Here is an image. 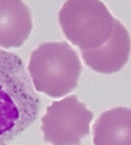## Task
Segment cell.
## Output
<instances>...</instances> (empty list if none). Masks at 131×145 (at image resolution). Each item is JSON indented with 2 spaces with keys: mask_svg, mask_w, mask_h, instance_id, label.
I'll use <instances>...</instances> for the list:
<instances>
[{
  "mask_svg": "<svg viewBox=\"0 0 131 145\" xmlns=\"http://www.w3.org/2000/svg\"><path fill=\"white\" fill-rule=\"evenodd\" d=\"M131 40L128 31L118 20H116L111 38L99 48L81 51L88 66L101 74H114L120 71L128 61Z\"/></svg>",
  "mask_w": 131,
  "mask_h": 145,
  "instance_id": "obj_5",
  "label": "cell"
},
{
  "mask_svg": "<svg viewBox=\"0 0 131 145\" xmlns=\"http://www.w3.org/2000/svg\"><path fill=\"white\" fill-rule=\"evenodd\" d=\"M40 98L17 54L0 49V145H7L37 120Z\"/></svg>",
  "mask_w": 131,
  "mask_h": 145,
  "instance_id": "obj_1",
  "label": "cell"
},
{
  "mask_svg": "<svg viewBox=\"0 0 131 145\" xmlns=\"http://www.w3.org/2000/svg\"><path fill=\"white\" fill-rule=\"evenodd\" d=\"M32 28L31 13L22 0H0V46H22Z\"/></svg>",
  "mask_w": 131,
  "mask_h": 145,
  "instance_id": "obj_6",
  "label": "cell"
},
{
  "mask_svg": "<svg viewBox=\"0 0 131 145\" xmlns=\"http://www.w3.org/2000/svg\"><path fill=\"white\" fill-rule=\"evenodd\" d=\"M94 145H131V108L102 112L93 126Z\"/></svg>",
  "mask_w": 131,
  "mask_h": 145,
  "instance_id": "obj_7",
  "label": "cell"
},
{
  "mask_svg": "<svg viewBox=\"0 0 131 145\" xmlns=\"http://www.w3.org/2000/svg\"><path fill=\"white\" fill-rule=\"evenodd\" d=\"M93 117L75 94L54 102L41 119L44 140L52 145H81L90 134Z\"/></svg>",
  "mask_w": 131,
  "mask_h": 145,
  "instance_id": "obj_4",
  "label": "cell"
},
{
  "mask_svg": "<svg viewBox=\"0 0 131 145\" xmlns=\"http://www.w3.org/2000/svg\"><path fill=\"white\" fill-rule=\"evenodd\" d=\"M82 69L78 53L65 41L41 44L31 54L28 63L35 89L51 98L71 93Z\"/></svg>",
  "mask_w": 131,
  "mask_h": 145,
  "instance_id": "obj_2",
  "label": "cell"
},
{
  "mask_svg": "<svg viewBox=\"0 0 131 145\" xmlns=\"http://www.w3.org/2000/svg\"><path fill=\"white\" fill-rule=\"evenodd\" d=\"M58 19L66 39L81 51L105 44L111 38L117 20L100 0H66Z\"/></svg>",
  "mask_w": 131,
  "mask_h": 145,
  "instance_id": "obj_3",
  "label": "cell"
}]
</instances>
